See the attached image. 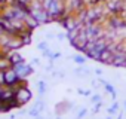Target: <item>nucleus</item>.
Returning <instances> with one entry per match:
<instances>
[{"instance_id":"obj_1","label":"nucleus","mask_w":126,"mask_h":119,"mask_svg":"<svg viewBox=\"0 0 126 119\" xmlns=\"http://www.w3.org/2000/svg\"><path fill=\"white\" fill-rule=\"evenodd\" d=\"M30 98H31V92L27 88H19V91L15 94V100L18 104H25Z\"/></svg>"},{"instance_id":"obj_2","label":"nucleus","mask_w":126,"mask_h":119,"mask_svg":"<svg viewBox=\"0 0 126 119\" xmlns=\"http://www.w3.org/2000/svg\"><path fill=\"white\" fill-rule=\"evenodd\" d=\"M12 66H14V70H15V73L18 75V78H24V76H27L28 73H31V72H33V69L27 67L24 61L16 63V64H12Z\"/></svg>"},{"instance_id":"obj_3","label":"nucleus","mask_w":126,"mask_h":119,"mask_svg":"<svg viewBox=\"0 0 126 119\" xmlns=\"http://www.w3.org/2000/svg\"><path fill=\"white\" fill-rule=\"evenodd\" d=\"M5 80H6V85L12 86L18 82V75L15 73V70H5Z\"/></svg>"},{"instance_id":"obj_4","label":"nucleus","mask_w":126,"mask_h":119,"mask_svg":"<svg viewBox=\"0 0 126 119\" xmlns=\"http://www.w3.org/2000/svg\"><path fill=\"white\" fill-rule=\"evenodd\" d=\"M21 61H24V60H22V57H21V55H18V54H14V55L11 57V63H12V64L21 63Z\"/></svg>"},{"instance_id":"obj_5","label":"nucleus","mask_w":126,"mask_h":119,"mask_svg":"<svg viewBox=\"0 0 126 119\" xmlns=\"http://www.w3.org/2000/svg\"><path fill=\"white\" fill-rule=\"evenodd\" d=\"M9 64H12V63H11V60H8V58L0 60V69H3V67H6V69H8V66H9Z\"/></svg>"},{"instance_id":"obj_6","label":"nucleus","mask_w":126,"mask_h":119,"mask_svg":"<svg viewBox=\"0 0 126 119\" xmlns=\"http://www.w3.org/2000/svg\"><path fill=\"white\" fill-rule=\"evenodd\" d=\"M39 89H40V94H43V92H45V89H46L45 82H40V83H39Z\"/></svg>"},{"instance_id":"obj_7","label":"nucleus","mask_w":126,"mask_h":119,"mask_svg":"<svg viewBox=\"0 0 126 119\" xmlns=\"http://www.w3.org/2000/svg\"><path fill=\"white\" fill-rule=\"evenodd\" d=\"M3 83H6V80H5V72H0V85H3Z\"/></svg>"},{"instance_id":"obj_8","label":"nucleus","mask_w":126,"mask_h":119,"mask_svg":"<svg viewBox=\"0 0 126 119\" xmlns=\"http://www.w3.org/2000/svg\"><path fill=\"white\" fill-rule=\"evenodd\" d=\"M74 61H76V63H80V64H83V63H85V60H83L82 57H79V55H77V57L74 58Z\"/></svg>"},{"instance_id":"obj_9","label":"nucleus","mask_w":126,"mask_h":119,"mask_svg":"<svg viewBox=\"0 0 126 119\" xmlns=\"http://www.w3.org/2000/svg\"><path fill=\"white\" fill-rule=\"evenodd\" d=\"M46 48H47V46H46V43H45V42L39 43V49H42V51H46Z\"/></svg>"},{"instance_id":"obj_10","label":"nucleus","mask_w":126,"mask_h":119,"mask_svg":"<svg viewBox=\"0 0 126 119\" xmlns=\"http://www.w3.org/2000/svg\"><path fill=\"white\" fill-rule=\"evenodd\" d=\"M85 113H86V110H82V112H80V113H79V116H77V118H79V119H80V118H82V116H83V115H85Z\"/></svg>"},{"instance_id":"obj_11","label":"nucleus","mask_w":126,"mask_h":119,"mask_svg":"<svg viewBox=\"0 0 126 119\" xmlns=\"http://www.w3.org/2000/svg\"><path fill=\"white\" fill-rule=\"evenodd\" d=\"M16 2H18V3H24V5H27L28 0H16Z\"/></svg>"},{"instance_id":"obj_12","label":"nucleus","mask_w":126,"mask_h":119,"mask_svg":"<svg viewBox=\"0 0 126 119\" xmlns=\"http://www.w3.org/2000/svg\"><path fill=\"white\" fill-rule=\"evenodd\" d=\"M2 92H3V89H2V88H0V97H2Z\"/></svg>"}]
</instances>
